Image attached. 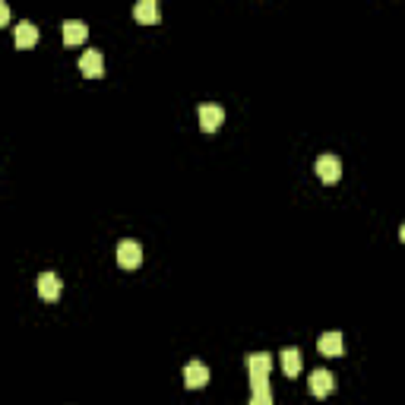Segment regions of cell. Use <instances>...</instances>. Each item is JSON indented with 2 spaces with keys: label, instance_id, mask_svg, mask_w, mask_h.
<instances>
[{
  "label": "cell",
  "instance_id": "cell-1",
  "mask_svg": "<svg viewBox=\"0 0 405 405\" xmlns=\"http://www.w3.org/2000/svg\"><path fill=\"white\" fill-rule=\"evenodd\" d=\"M316 178H320L323 184H339V178H342V162H339L333 152L320 155L316 158Z\"/></svg>",
  "mask_w": 405,
  "mask_h": 405
},
{
  "label": "cell",
  "instance_id": "cell-2",
  "mask_svg": "<svg viewBox=\"0 0 405 405\" xmlns=\"http://www.w3.org/2000/svg\"><path fill=\"white\" fill-rule=\"evenodd\" d=\"M307 386H310V396L326 399L333 390H336V377H333L330 371H323V367H316V371H310Z\"/></svg>",
  "mask_w": 405,
  "mask_h": 405
},
{
  "label": "cell",
  "instance_id": "cell-3",
  "mask_svg": "<svg viewBox=\"0 0 405 405\" xmlns=\"http://www.w3.org/2000/svg\"><path fill=\"white\" fill-rule=\"evenodd\" d=\"M117 263H121L124 269H137L139 263H143V247L130 238L121 240V244H117Z\"/></svg>",
  "mask_w": 405,
  "mask_h": 405
},
{
  "label": "cell",
  "instance_id": "cell-4",
  "mask_svg": "<svg viewBox=\"0 0 405 405\" xmlns=\"http://www.w3.org/2000/svg\"><path fill=\"white\" fill-rule=\"evenodd\" d=\"M199 127H203V133H215L222 124H225V111L219 108V105H199Z\"/></svg>",
  "mask_w": 405,
  "mask_h": 405
},
{
  "label": "cell",
  "instance_id": "cell-5",
  "mask_svg": "<svg viewBox=\"0 0 405 405\" xmlns=\"http://www.w3.org/2000/svg\"><path fill=\"white\" fill-rule=\"evenodd\" d=\"M79 73L89 76V79H98V76H105V57L102 51H83V57H79Z\"/></svg>",
  "mask_w": 405,
  "mask_h": 405
},
{
  "label": "cell",
  "instance_id": "cell-6",
  "mask_svg": "<svg viewBox=\"0 0 405 405\" xmlns=\"http://www.w3.org/2000/svg\"><path fill=\"white\" fill-rule=\"evenodd\" d=\"M184 383H187V390H203L209 383V367L203 361H190L184 367Z\"/></svg>",
  "mask_w": 405,
  "mask_h": 405
},
{
  "label": "cell",
  "instance_id": "cell-7",
  "mask_svg": "<svg viewBox=\"0 0 405 405\" xmlns=\"http://www.w3.org/2000/svg\"><path fill=\"white\" fill-rule=\"evenodd\" d=\"M244 364H247L250 377H269V371H273V355L269 351H254V355L244 358Z\"/></svg>",
  "mask_w": 405,
  "mask_h": 405
},
{
  "label": "cell",
  "instance_id": "cell-8",
  "mask_svg": "<svg viewBox=\"0 0 405 405\" xmlns=\"http://www.w3.org/2000/svg\"><path fill=\"white\" fill-rule=\"evenodd\" d=\"M61 279H57V273H42L38 275V295H42V301L54 304L57 298H61Z\"/></svg>",
  "mask_w": 405,
  "mask_h": 405
},
{
  "label": "cell",
  "instance_id": "cell-9",
  "mask_svg": "<svg viewBox=\"0 0 405 405\" xmlns=\"http://www.w3.org/2000/svg\"><path fill=\"white\" fill-rule=\"evenodd\" d=\"M316 349L326 358H339L342 355V333H323V336L316 339Z\"/></svg>",
  "mask_w": 405,
  "mask_h": 405
},
{
  "label": "cell",
  "instance_id": "cell-10",
  "mask_svg": "<svg viewBox=\"0 0 405 405\" xmlns=\"http://www.w3.org/2000/svg\"><path fill=\"white\" fill-rule=\"evenodd\" d=\"M16 45H20V48H35V45H38V26L22 20L20 26H16Z\"/></svg>",
  "mask_w": 405,
  "mask_h": 405
},
{
  "label": "cell",
  "instance_id": "cell-11",
  "mask_svg": "<svg viewBox=\"0 0 405 405\" xmlns=\"http://www.w3.org/2000/svg\"><path fill=\"white\" fill-rule=\"evenodd\" d=\"M86 35H89V29H86L83 20H67V22H63V42H67V45L86 42Z\"/></svg>",
  "mask_w": 405,
  "mask_h": 405
},
{
  "label": "cell",
  "instance_id": "cell-12",
  "mask_svg": "<svg viewBox=\"0 0 405 405\" xmlns=\"http://www.w3.org/2000/svg\"><path fill=\"white\" fill-rule=\"evenodd\" d=\"M133 16L139 22H146V26H152V22H158V3L155 0H139L137 7H133Z\"/></svg>",
  "mask_w": 405,
  "mask_h": 405
},
{
  "label": "cell",
  "instance_id": "cell-13",
  "mask_svg": "<svg viewBox=\"0 0 405 405\" xmlns=\"http://www.w3.org/2000/svg\"><path fill=\"white\" fill-rule=\"evenodd\" d=\"M282 371H285V377H298L301 374V351L298 349L282 351Z\"/></svg>",
  "mask_w": 405,
  "mask_h": 405
},
{
  "label": "cell",
  "instance_id": "cell-14",
  "mask_svg": "<svg viewBox=\"0 0 405 405\" xmlns=\"http://www.w3.org/2000/svg\"><path fill=\"white\" fill-rule=\"evenodd\" d=\"M250 405H273V392H269V386H266V390L250 392Z\"/></svg>",
  "mask_w": 405,
  "mask_h": 405
},
{
  "label": "cell",
  "instance_id": "cell-15",
  "mask_svg": "<svg viewBox=\"0 0 405 405\" xmlns=\"http://www.w3.org/2000/svg\"><path fill=\"white\" fill-rule=\"evenodd\" d=\"M7 20H10V7H7V3H0V26H3Z\"/></svg>",
  "mask_w": 405,
  "mask_h": 405
},
{
  "label": "cell",
  "instance_id": "cell-16",
  "mask_svg": "<svg viewBox=\"0 0 405 405\" xmlns=\"http://www.w3.org/2000/svg\"><path fill=\"white\" fill-rule=\"evenodd\" d=\"M399 238H402V244H405V222H402V228H399Z\"/></svg>",
  "mask_w": 405,
  "mask_h": 405
}]
</instances>
